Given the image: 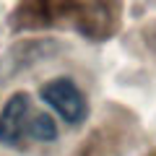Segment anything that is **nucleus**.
<instances>
[{
	"mask_svg": "<svg viewBox=\"0 0 156 156\" xmlns=\"http://www.w3.org/2000/svg\"><path fill=\"white\" fill-rule=\"evenodd\" d=\"M23 138L50 143L57 138V125L47 112L34 109L26 94H13L0 112V140L8 146H18Z\"/></svg>",
	"mask_w": 156,
	"mask_h": 156,
	"instance_id": "obj_1",
	"label": "nucleus"
},
{
	"mask_svg": "<svg viewBox=\"0 0 156 156\" xmlns=\"http://www.w3.org/2000/svg\"><path fill=\"white\" fill-rule=\"evenodd\" d=\"M39 96H42V101H44L50 109H55L68 125H78V122L86 120V109H89V107H86V99H83V94H81V89L73 83L70 78H55L50 83H44L42 91H39Z\"/></svg>",
	"mask_w": 156,
	"mask_h": 156,
	"instance_id": "obj_2",
	"label": "nucleus"
}]
</instances>
